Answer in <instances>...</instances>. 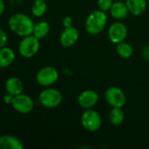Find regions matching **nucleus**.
<instances>
[{
	"label": "nucleus",
	"instance_id": "423d86ee",
	"mask_svg": "<svg viewBox=\"0 0 149 149\" xmlns=\"http://www.w3.org/2000/svg\"><path fill=\"white\" fill-rule=\"evenodd\" d=\"M105 100L112 107L122 108L127 102V97L123 90L118 86H110L105 93Z\"/></svg>",
	"mask_w": 149,
	"mask_h": 149
},
{
	"label": "nucleus",
	"instance_id": "39448f33",
	"mask_svg": "<svg viewBox=\"0 0 149 149\" xmlns=\"http://www.w3.org/2000/svg\"><path fill=\"white\" fill-rule=\"evenodd\" d=\"M39 45V39L31 34L22 38L18 45V52L24 58H29L37 54Z\"/></svg>",
	"mask_w": 149,
	"mask_h": 149
},
{
	"label": "nucleus",
	"instance_id": "b1692460",
	"mask_svg": "<svg viewBox=\"0 0 149 149\" xmlns=\"http://www.w3.org/2000/svg\"><path fill=\"white\" fill-rule=\"evenodd\" d=\"M142 56L145 60L149 61V45H147L142 50Z\"/></svg>",
	"mask_w": 149,
	"mask_h": 149
},
{
	"label": "nucleus",
	"instance_id": "4468645a",
	"mask_svg": "<svg viewBox=\"0 0 149 149\" xmlns=\"http://www.w3.org/2000/svg\"><path fill=\"white\" fill-rule=\"evenodd\" d=\"M128 10L134 16H140L147 10V0H126L125 1Z\"/></svg>",
	"mask_w": 149,
	"mask_h": 149
},
{
	"label": "nucleus",
	"instance_id": "6ab92c4d",
	"mask_svg": "<svg viewBox=\"0 0 149 149\" xmlns=\"http://www.w3.org/2000/svg\"><path fill=\"white\" fill-rule=\"evenodd\" d=\"M116 52L122 58H129L134 52L133 46L126 42H120L116 44Z\"/></svg>",
	"mask_w": 149,
	"mask_h": 149
},
{
	"label": "nucleus",
	"instance_id": "2eb2a0df",
	"mask_svg": "<svg viewBox=\"0 0 149 149\" xmlns=\"http://www.w3.org/2000/svg\"><path fill=\"white\" fill-rule=\"evenodd\" d=\"M16 54L10 47L3 46L0 48V67L6 68L10 66L15 60Z\"/></svg>",
	"mask_w": 149,
	"mask_h": 149
},
{
	"label": "nucleus",
	"instance_id": "9b49d317",
	"mask_svg": "<svg viewBox=\"0 0 149 149\" xmlns=\"http://www.w3.org/2000/svg\"><path fill=\"white\" fill-rule=\"evenodd\" d=\"M79 37V32L76 27L70 26L65 28V30L61 32L59 41L60 44L64 47H71L76 44Z\"/></svg>",
	"mask_w": 149,
	"mask_h": 149
},
{
	"label": "nucleus",
	"instance_id": "f03ea898",
	"mask_svg": "<svg viewBox=\"0 0 149 149\" xmlns=\"http://www.w3.org/2000/svg\"><path fill=\"white\" fill-rule=\"evenodd\" d=\"M107 15L106 11L95 10L92 11L86 17L85 27L86 31L91 35L100 34L104 31L107 24Z\"/></svg>",
	"mask_w": 149,
	"mask_h": 149
},
{
	"label": "nucleus",
	"instance_id": "6e6552de",
	"mask_svg": "<svg viewBox=\"0 0 149 149\" xmlns=\"http://www.w3.org/2000/svg\"><path fill=\"white\" fill-rule=\"evenodd\" d=\"M11 106L13 109L17 113L22 114H27L33 110L34 102L29 95L20 93L13 97Z\"/></svg>",
	"mask_w": 149,
	"mask_h": 149
},
{
	"label": "nucleus",
	"instance_id": "aec40b11",
	"mask_svg": "<svg viewBox=\"0 0 149 149\" xmlns=\"http://www.w3.org/2000/svg\"><path fill=\"white\" fill-rule=\"evenodd\" d=\"M47 3L45 0H35L31 7V13L37 17H40L46 12Z\"/></svg>",
	"mask_w": 149,
	"mask_h": 149
},
{
	"label": "nucleus",
	"instance_id": "0eeeda50",
	"mask_svg": "<svg viewBox=\"0 0 149 149\" xmlns=\"http://www.w3.org/2000/svg\"><path fill=\"white\" fill-rule=\"evenodd\" d=\"M58 76L59 75L57 69L52 66H45L41 68L38 72L36 75V79L40 86L48 87L57 82V80L58 79Z\"/></svg>",
	"mask_w": 149,
	"mask_h": 149
},
{
	"label": "nucleus",
	"instance_id": "5701e85b",
	"mask_svg": "<svg viewBox=\"0 0 149 149\" xmlns=\"http://www.w3.org/2000/svg\"><path fill=\"white\" fill-rule=\"evenodd\" d=\"M62 24L64 25L65 28L66 27H70V26H72V24H73V20L71 17L69 16H66L63 19H62Z\"/></svg>",
	"mask_w": 149,
	"mask_h": 149
},
{
	"label": "nucleus",
	"instance_id": "393cba45",
	"mask_svg": "<svg viewBox=\"0 0 149 149\" xmlns=\"http://www.w3.org/2000/svg\"><path fill=\"white\" fill-rule=\"evenodd\" d=\"M13 95L10 94V93H6L4 96H3V102L6 103V104H11V101L13 100Z\"/></svg>",
	"mask_w": 149,
	"mask_h": 149
},
{
	"label": "nucleus",
	"instance_id": "ddd939ff",
	"mask_svg": "<svg viewBox=\"0 0 149 149\" xmlns=\"http://www.w3.org/2000/svg\"><path fill=\"white\" fill-rule=\"evenodd\" d=\"M5 90L8 93L16 96L23 93L24 85L20 79L17 77H11L5 82Z\"/></svg>",
	"mask_w": 149,
	"mask_h": 149
},
{
	"label": "nucleus",
	"instance_id": "dca6fc26",
	"mask_svg": "<svg viewBox=\"0 0 149 149\" xmlns=\"http://www.w3.org/2000/svg\"><path fill=\"white\" fill-rule=\"evenodd\" d=\"M22 142L11 135H3L0 137V149H23Z\"/></svg>",
	"mask_w": 149,
	"mask_h": 149
},
{
	"label": "nucleus",
	"instance_id": "4be33fe9",
	"mask_svg": "<svg viewBox=\"0 0 149 149\" xmlns=\"http://www.w3.org/2000/svg\"><path fill=\"white\" fill-rule=\"evenodd\" d=\"M8 41V38H7V34L6 32L0 28V48L5 46V45L7 44Z\"/></svg>",
	"mask_w": 149,
	"mask_h": 149
},
{
	"label": "nucleus",
	"instance_id": "20e7f679",
	"mask_svg": "<svg viewBox=\"0 0 149 149\" xmlns=\"http://www.w3.org/2000/svg\"><path fill=\"white\" fill-rule=\"evenodd\" d=\"M63 97L61 93L55 88H46L43 90L39 96L38 100L42 106L47 108H55L58 107L62 102Z\"/></svg>",
	"mask_w": 149,
	"mask_h": 149
},
{
	"label": "nucleus",
	"instance_id": "9d476101",
	"mask_svg": "<svg viewBox=\"0 0 149 149\" xmlns=\"http://www.w3.org/2000/svg\"><path fill=\"white\" fill-rule=\"evenodd\" d=\"M99 101V94L93 90H85L78 97L79 105L84 109L93 108Z\"/></svg>",
	"mask_w": 149,
	"mask_h": 149
},
{
	"label": "nucleus",
	"instance_id": "f8f14e48",
	"mask_svg": "<svg viewBox=\"0 0 149 149\" xmlns=\"http://www.w3.org/2000/svg\"><path fill=\"white\" fill-rule=\"evenodd\" d=\"M109 11H110V15L117 20L125 19L129 13L128 8L126 3L121 2V1L113 2Z\"/></svg>",
	"mask_w": 149,
	"mask_h": 149
},
{
	"label": "nucleus",
	"instance_id": "f257e3e1",
	"mask_svg": "<svg viewBox=\"0 0 149 149\" xmlns=\"http://www.w3.org/2000/svg\"><path fill=\"white\" fill-rule=\"evenodd\" d=\"M9 27L12 32L19 37L31 35L34 29V22L25 14L16 13L9 18Z\"/></svg>",
	"mask_w": 149,
	"mask_h": 149
},
{
	"label": "nucleus",
	"instance_id": "a878e982",
	"mask_svg": "<svg viewBox=\"0 0 149 149\" xmlns=\"http://www.w3.org/2000/svg\"><path fill=\"white\" fill-rule=\"evenodd\" d=\"M4 10H5V3L3 2V0H0V17L4 12Z\"/></svg>",
	"mask_w": 149,
	"mask_h": 149
},
{
	"label": "nucleus",
	"instance_id": "1a4fd4ad",
	"mask_svg": "<svg viewBox=\"0 0 149 149\" xmlns=\"http://www.w3.org/2000/svg\"><path fill=\"white\" fill-rule=\"evenodd\" d=\"M108 38L113 44H119L125 41L127 37L128 30L127 25L120 21L113 23L108 28Z\"/></svg>",
	"mask_w": 149,
	"mask_h": 149
},
{
	"label": "nucleus",
	"instance_id": "f3484780",
	"mask_svg": "<svg viewBox=\"0 0 149 149\" xmlns=\"http://www.w3.org/2000/svg\"><path fill=\"white\" fill-rule=\"evenodd\" d=\"M125 120V113L120 107H113L109 113V121L113 126H120Z\"/></svg>",
	"mask_w": 149,
	"mask_h": 149
},
{
	"label": "nucleus",
	"instance_id": "7ed1b4c3",
	"mask_svg": "<svg viewBox=\"0 0 149 149\" xmlns=\"http://www.w3.org/2000/svg\"><path fill=\"white\" fill-rule=\"evenodd\" d=\"M82 127L88 132L98 131L102 125V119L100 114L93 109H86L80 117Z\"/></svg>",
	"mask_w": 149,
	"mask_h": 149
},
{
	"label": "nucleus",
	"instance_id": "a211bd4d",
	"mask_svg": "<svg viewBox=\"0 0 149 149\" xmlns=\"http://www.w3.org/2000/svg\"><path fill=\"white\" fill-rule=\"evenodd\" d=\"M50 31V25L45 21H41L34 25L32 35H34L36 38H38L39 40L45 38Z\"/></svg>",
	"mask_w": 149,
	"mask_h": 149
},
{
	"label": "nucleus",
	"instance_id": "412c9836",
	"mask_svg": "<svg viewBox=\"0 0 149 149\" xmlns=\"http://www.w3.org/2000/svg\"><path fill=\"white\" fill-rule=\"evenodd\" d=\"M113 3V0H97L99 9L106 12L109 11Z\"/></svg>",
	"mask_w": 149,
	"mask_h": 149
}]
</instances>
